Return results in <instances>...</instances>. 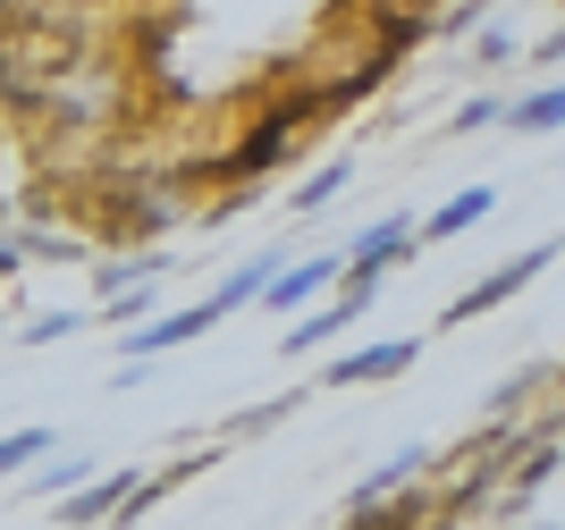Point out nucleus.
<instances>
[{"mask_svg":"<svg viewBox=\"0 0 565 530\" xmlns=\"http://www.w3.org/2000/svg\"><path fill=\"white\" fill-rule=\"evenodd\" d=\"M296 118H305V110H279L270 127H254V136L228 152V169H236V177H254V169H279L287 152H296Z\"/></svg>","mask_w":565,"mask_h":530,"instance_id":"423d86ee","label":"nucleus"},{"mask_svg":"<svg viewBox=\"0 0 565 530\" xmlns=\"http://www.w3.org/2000/svg\"><path fill=\"white\" fill-rule=\"evenodd\" d=\"M9 278H18V253H9V245H0V286H9Z\"/></svg>","mask_w":565,"mask_h":530,"instance_id":"6ab92c4d","label":"nucleus"},{"mask_svg":"<svg viewBox=\"0 0 565 530\" xmlns=\"http://www.w3.org/2000/svg\"><path fill=\"white\" fill-rule=\"evenodd\" d=\"M414 245H423V228H414L405 210H397V219H372V228L347 245V270H354V278H380L388 261H414Z\"/></svg>","mask_w":565,"mask_h":530,"instance_id":"20e7f679","label":"nucleus"},{"mask_svg":"<svg viewBox=\"0 0 565 530\" xmlns=\"http://www.w3.org/2000/svg\"><path fill=\"white\" fill-rule=\"evenodd\" d=\"M127 497H136V472H102V480H85L76 497H60V522H110Z\"/></svg>","mask_w":565,"mask_h":530,"instance_id":"0eeeda50","label":"nucleus"},{"mask_svg":"<svg viewBox=\"0 0 565 530\" xmlns=\"http://www.w3.org/2000/svg\"><path fill=\"white\" fill-rule=\"evenodd\" d=\"M18 463H51V430H9L0 439V472H18Z\"/></svg>","mask_w":565,"mask_h":530,"instance_id":"4468645a","label":"nucleus"},{"mask_svg":"<svg viewBox=\"0 0 565 530\" xmlns=\"http://www.w3.org/2000/svg\"><path fill=\"white\" fill-rule=\"evenodd\" d=\"M85 328V312H43V321L25 328V346H60V337H76Z\"/></svg>","mask_w":565,"mask_h":530,"instance_id":"2eb2a0df","label":"nucleus"},{"mask_svg":"<svg viewBox=\"0 0 565 530\" xmlns=\"http://www.w3.org/2000/svg\"><path fill=\"white\" fill-rule=\"evenodd\" d=\"M85 480H94V463L68 455V463H51V472H34V480H25V497H76Z\"/></svg>","mask_w":565,"mask_h":530,"instance_id":"ddd939ff","label":"nucleus"},{"mask_svg":"<svg viewBox=\"0 0 565 530\" xmlns=\"http://www.w3.org/2000/svg\"><path fill=\"white\" fill-rule=\"evenodd\" d=\"M532 530H541V522H532Z\"/></svg>","mask_w":565,"mask_h":530,"instance_id":"aec40b11","label":"nucleus"},{"mask_svg":"<svg viewBox=\"0 0 565 530\" xmlns=\"http://www.w3.org/2000/svg\"><path fill=\"white\" fill-rule=\"evenodd\" d=\"M423 463H430V446H397V455L380 463V472H363V488H354V506H380V497H397V488L414 480Z\"/></svg>","mask_w":565,"mask_h":530,"instance_id":"1a4fd4ad","label":"nucleus"},{"mask_svg":"<svg viewBox=\"0 0 565 530\" xmlns=\"http://www.w3.org/2000/svg\"><path fill=\"white\" fill-rule=\"evenodd\" d=\"M507 118H515L523 136H548V127H565V85H548V93H532V101H515Z\"/></svg>","mask_w":565,"mask_h":530,"instance_id":"f8f14e48","label":"nucleus"},{"mask_svg":"<svg viewBox=\"0 0 565 530\" xmlns=\"http://www.w3.org/2000/svg\"><path fill=\"white\" fill-rule=\"evenodd\" d=\"M287 270V261L279 253H254V261H236V270H228V286H220V312H236V303H254V295H270V278H279Z\"/></svg>","mask_w":565,"mask_h":530,"instance_id":"9d476101","label":"nucleus"},{"mask_svg":"<svg viewBox=\"0 0 565 530\" xmlns=\"http://www.w3.org/2000/svg\"><path fill=\"white\" fill-rule=\"evenodd\" d=\"M548 261H557V245H532V253L498 261V270L481 278V286H465V295L448 303V328H465V321H481V312H498V303H507V295H523V286H532V278H541Z\"/></svg>","mask_w":565,"mask_h":530,"instance_id":"f257e3e1","label":"nucleus"},{"mask_svg":"<svg viewBox=\"0 0 565 530\" xmlns=\"http://www.w3.org/2000/svg\"><path fill=\"white\" fill-rule=\"evenodd\" d=\"M220 321H228L220 303H194V312H161V321H143L136 337H118V346H127V363H152V354H178V346H194V337H212Z\"/></svg>","mask_w":565,"mask_h":530,"instance_id":"f03ea898","label":"nucleus"},{"mask_svg":"<svg viewBox=\"0 0 565 530\" xmlns=\"http://www.w3.org/2000/svg\"><path fill=\"white\" fill-rule=\"evenodd\" d=\"M338 278H347V253H312V261H287L279 278H270V312H305L312 295H321V286H338Z\"/></svg>","mask_w":565,"mask_h":530,"instance_id":"39448f33","label":"nucleus"},{"mask_svg":"<svg viewBox=\"0 0 565 530\" xmlns=\"http://www.w3.org/2000/svg\"><path fill=\"white\" fill-rule=\"evenodd\" d=\"M338 185H347V161H330V169H321V177H312L305 194H296V210H330V194H338Z\"/></svg>","mask_w":565,"mask_h":530,"instance_id":"dca6fc26","label":"nucleus"},{"mask_svg":"<svg viewBox=\"0 0 565 530\" xmlns=\"http://www.w3.org/2000/svg\"><path fill=\"white\" fill-rule=\"evenodd\" d=\"M423 363V337H380V346H354L330 363V388H372V379H405Z\"/></svg>","mask_w":565,"mask_h":530,"instance_id":"7ed1b4c3","label":"nucleus"},{"mask_svg":"<svg viewBox=\"0 0 565 530\" xmlns=\"http://www.w3.org/2000/svg\"><path fill=\"white\" fill-rule=\"evenodd\" d=\"M490 210H498V194H490V185H465L456 203H439V210L423 219V236H465V228H481Z\"/></svg>","mask_w":565,"mask_h":530,"instance_id":"6e6552de","label":"nucleus"},{"mask_svg":"<svg viewBox=\"0 0 565 530\" xmlns=\"http://www.w3.org/2000/svg\"><path fill=\"white\" fill-rule=\"evenodd\" d=\"M541 60H565V25H557V34H548V43H541Z\"/></svg>","mask_w":565,"mask_h":530,"instance_id":"a211bd4d","label":"nucleus"},{"mask_svg":"<svg viewBox=\"0 0 565 530\" xmlns=\"http://www.w3.org/2000/svg\"><path fill=\"white\" fill-rule=\"evenodd\" d=\"M287 404H296V396H287ZM287 404H262V413H236L228 430H236V439H254V430H270V421H287Z\"/></svg>","mask_w":565,"mask_h":530,"instance_id":"f3484780","label":"nucleus"},{"mask_svg":"<svg viewBox=\"0 0 565 530\" xmlns=\"http://www.w3.org/2000/svg\"><path fill=\"white\" fill-rule=\"evenodd\" d=\"M347 530H423V497H380V506H347Z\"/></svg>","mask_w":565,"mask_h":530,"instance_id":"9b49d317","label":"nucleus"}]
</instances>
